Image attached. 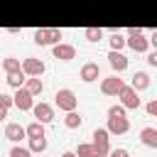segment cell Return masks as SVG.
<instances>
[{"label":"cell","instance_id":"1","mask_svg":"<svg viewBox=\"0 0 157 157\" xmlns=\"http://www.w3.org/2000/svg\"><path fill=\"white\" fill-rule=\"evenodd\" d=\"M61 37H64V32L56 29V27H39V29H34V34H32L34 44H39V47H54V44L61 42Z\"/></svg>","mask_w":157,"mask_h":157},{"label":"cell","instance_id":"2","mask_svg":"<svg viewBox=\"0 0 157 157\" xmlns=\"http://www.w3.org/2000/svg\"><path fill=\"white\" fill-rule=\"evenodd\" d=\"M125 37H128V47H130L132 52L147 54V49H150V37H147L140 27H130V29L125 32Z\"/></svg>","mask_w":157,"mask_h":157},{"label":"cell","instance_id":"3","mask_svg":"<svg viewBox=\"0 0 157 157\" xmlns=\"http://www.w3.org/2000/svg\"><path fill=\"white\" fill-rule=\"evenodd\" d=\"M54 103H56L59 110L69 113V110H76V108H78V96H76L71 88H59V91L54 93Z\"/></svg>","mask_w":157,"mask_h":157},{"label":"cell","instance_id":"4","mask_svg":"<svg viewBox=\"0 0 157 157\" xmlns=\"http://www.w3.org/2000/svg\"><path fill=\"white\" fill-rule=\"evenodd\" d=\"M123 88H125V78H120L118 74L101 78V93L103 96H118Z\"/></svg>","mask_w":157,"mask_h":157},{"label":"cell","instance_id":"5","mask_svg":"<svg viewBox=\"0 0 157 157\" xmlns=\"http://www.w3.org/2000/svg\"><path fill=\"white\" fill-rule=\"evenodd\" d=\"M15 108L17 110H22V113H27V110H32L34 108V96L22 86V88H15Z\"/></svg>","mask_w":157,"mask_h":157},{"label":"cell","instance_id":"6","mask_svg":"<svg viewBox=\"0 0 157 157\" xmlns=\"http://www.w3.org/2000/svg\"><path fill=\"white\" fill-rule=\"evenodd\" d=\"M93 140V147H96V152H110V132H108V128H96L93 130V135H91Z\"/></svg>","mask_w":157,"mask_h":157},{"label":"cell","instance_id":"7","mask_svg":"<svg viewBox=\"0 0 157 157\" xmlns=\"http://www.w3.org/2000/svg\"><path fill=\"white\" fill-rule=\"evenodd\" d=\"M108 132L110 135H125L130 130V120L128 115H108Z\"/></svg>","mask_w":157,"mask_h":157},{"label":"cell","instance_id":"8","mask_svg":"<svg viewBox=\"0 0 157 157\" xmlns=\"http://www.w3.org/2000/svg\"><path fill=\"white\" fill-rule=\"evenodd\" d=\"M52 56L59 59V61H71V59H76V47L69 44V42H59V44L52 47Z\"/></svg>","mask_w":157,"mask_h":157},{"label":"cell","instance_id":"9","mask_svg":"<svg viewBox=\"0 0 157 157\" xmlns=\"http://www.w3.org/2000/svg\"><path fill=\"white\" fill-rule=\"evenodd\" d=\"M118 101L128 108V110H135V108H140V98H137V91L130 86V83H125V88L118 93Z\"/></svg>","mask_w":157,"mask_h":157},{"label":"cell","instance_id":"10","mask_svg":"<svg viewBox=\"0 0 157 157\" xmlns=\"http://www.w3.org/2000/svg\"><path fill=\"white\" fill-rule=\"evenodd\" d=\"M22 71L27 76H42L47 71V64L42 59H37V56H27V59H22Z\"/></svg>","mask_w":157,"mask_h":157},{"label":"cell","instance_id":"11","mask_svg":"<svg viewBox=\"0 0 157 157\" xmlns=\"http://www.w3.org/2000/svg\"><path fill=\"white\" fill-rule=\"evenodd\" d=\"M108 64H110V69H113L115 74H123V71L130 66V59H128L123 52H115V49H110V52H108Z\"/></svg>","mask_w":157,"mask_h":157},{"label":"cell","instance_id":"12","mask_svg":"<svg viewBox=\"0 0 157 157\" xmlns=\"http://www.w3.org/2000/svg\"><path fill=\"white\" fill-rule=\"evenodd\" d=\"M32 115H34V120H39V123H52L54 120V108L49 105V103H44V101H39V103H34V108H32Z\"/></svg>","mask_w":157,"mask_h":157},{"label":"cell","instance_id":"13","mask_svg":"<svg viewBox=\"0 0 157 157\" xmlns=\"http://www.w3.org/2000/svg\"><path fill=\"white\" fill-rule=\"evenodd\" d=\"M78 78L86 81V83L98 81V78H101V66H98L96 61H86V64L81 66V71H78Z\"/></svg>","mask_w":157,"mask_h":157},{"label":"cell","instance_id":"14","mask_svg":"<svg viewBox=\"0 0 157 157\" xmlns=\"http://www.w3.org/2000/svg\"><path fill=\"white\" fill-rule=\"evenodd\" d=\"M5 137L10 142H20L22 137H27V128L20 125V123H7L5 125Z\"/></svg>","mask_w":157,"mask_h":157},{"label":"cell","instance_id":"15","mask_svg":"<svg viewBox=\"0 0 157 157\" xmlns=\"http://www.w3.org/2000/svg\"><path fill=\"white\" fill-rule=\"evenodd\" d=\"M130 86L140 93V91H145V88H150V74L147 71H135L132 76H130Z\"/></svg>","mask_w":157,"mask_h":157},{"label":"cell","instance_id":"16","mask_svg":"<svg viewBox=\"0 0 157 157\" xmlns=\"http://www.w3.org/2000/svg\"><path fill=\"white\" fill-rule=\"evenodd\" d=\"M140 142L145 145V147H152V150H157V128H142L140 130Z\"/></svg>","mask_w":157,"mask_h":157},{"label":"cell","instance_id":"17","mask_svg":"<svg viewBox=\"0 0 157 157\" xmlns=\"http://www.w3.org/2000/svg\"><path fill=\"white\" fill-rule=\"evenodd\" d=\"M2 71L5 74H17V71H22V61L17 56H5L2 59Z\"/></svg>","mask_w":157,"mask_h":157},{"label":"cell","instance_id":"18","mask_svg":"<svg viewBox=\"0 0 157 157\" xmlns=\"http://www.w3.org/2000/svg\"><path fill=\"white\" fill-rule=\"evenodd\" d=\"M25 88H27L32 96H39V93L44 91V83H42V78H39V76H27V81H25Z\"/></svg>","mask_w":157,"mask_h":157},{"label":"cell","instance_id":"19","mask_svg":"<svg viewBox=\"0 0 157 157\" xmlns=\"http://www.w3.org/2000/svg\"><path fill=\"white\" fill-rule=\"evenodd\" d=\"M108 44H110V49L123 52V47H128V37H125L123 32H113V34H110V39H108Z\"/></svg>","mask_w":157,"mask_h":157},{"label":"cell","instance_id":"20","mask_svg":"<svg viewBox=\"0 0 157 157\" xmlns=\"http://www.w3.org/2000/svg\"><path fill=\"white\" fill-rule=\"evenodd\" d=\"M81 123H83V118H81V113H76V110H69V113L64 115V125H66L69 130L81 128Z\"/></svg>","mask_w":157,"mask_h":157},{"label":"cell","instance_id":"21","mask_svg":"<svg viewBox=\"0 0 157 157\" xmlns=\"http://www.w3.org/2000/svg\"><path fill=\"white\" fill-rule=\"evenodd\" d=\"M27 128V137H44L47 135V128H44V123H39V120H32L29 125H25Z\"/></svg>","mask_w":157,"mask_h":157},{"label":"cell","instance_id":"22","mask_svg":"<svg viewBox=\"0 0 157 157\" xmlns=\"http://www.w3.org/2000/svg\"><path fill=\"white\" fill-rule=\"evenodd\" d=\"M5 81H7V86H10V88H22V86H25V81H27V74H25V71L7 74V78H5Z\"/></svg>","mask_w":157,"mask_h":157},{"label":"cell","instance_id":"23","mask_svg":"<svg viewBox=\"0 0 157 157\" xmlns=\"http://www.w3.org/2000/svg\"><path fill=\"white\" fill-rule=\"evenodd\" d=\"M29 150H32V155H44L47 152V135L44 137H29Z\"/></svg>","mask_w":157,"mask_h":157},{"label":"cell","instance_id":"24","mask_svg":"<svg viewBox=\"0 0 157 157\" xmlns=\"http://www.w3.org/2000/svg\"><path fill=\"white\" fill-rule=\"evenodd\" d=\"M83 37H86L88 42H101V39H103V29H101V27H86V29H83Z\"/></svg>","mask_w":157,"mask_h":157},{"label":"cell","instance_id":"25","mask_svg":"<svg viewBox=\"0 0 157 157\" xmlns=\"http://www.w3.org/2000/svg\"><path fill=\"white\" fill-rule=\"evenodd\" d=\"M93 152H96L93 142H78V147H76V157H91Z\"/></svg>","mask_w":157,"mask_h":157},{"label":"cell","instance_id":"26","mask_svg":"<svg viewBox=\"0 0 157 157\" xmlns=\"http://www.w3.org/2000/svg\"><path fill=\"white\" fill-rule=\"evenodd\" d=\"M10 157H32V150L29 147H22V145H12V150H10Z\"/></svg>","mask_w":157,"mask_h":157},{"label":"cell","instance_id":"27","mask_svg":"<svg viewBox=\"0 0 157 157\" xmlns=\"http://www.w3.org/2000/svg\"><path fill=\"white\" fill-rule=\"evenodd\" d=\"M15 105V98L10 96V93H0V108H5V110H10Z\"/></svg>","mask_w":157,"mask_h":157},{"label":"cell","instance_id":"28","mask_svg":"<svg viewBox=\"0 0 157 157\" xmlns=\"http://www.w3.org/2000/svg\"><path fill=\"white\" fill-rule=\"evenodd\" d=\"M108 157H130V152H128L125 147H115V150L108 152Z\"/></svg>","mask_w":157,"mask_h":157},{"label":"cell","instance_id":"29","mask_svg":"<svg viewBox=\"0 0 157 157\" xmlns=\"http://www.w3.org/2000/svg\"><path fill=\"white\" fill-rule=\"evenodd\" d=\"M147 64L157 69V49H152V52H147Z\"/></svg>","mask_w":157,"mask_h":157},{"label":"cell","instance_id":"30","mask_svg":"<svg viewBox=\"0 0 157 157\" xmlns=\"http://www.w3.org/2000/svg\"><path fill=\"white\" fill-rule=\"evenodd\" d=\"M145 110H147L150 115H157V98H155V101H150V103L145 105Z\"/></svg>","mask_w":157,"mask_h":157},{"label":"cell","instance_id":"31","mask_svg":"<svg viewBox=\"0 0 157 157\" xmlns=\"http://www.w3.org/2000/svg\"><path fill=\"white\" fill-rule=\"evenodd\" d=\"M150 47H152V49H157V29L150 34Z\"/></svg>","mask_w":157,"mask_h":157},{"label":"cell","instance_id":"32","mask_svg":"<svg viewBox=\"0 0 157 157\" xmlns=\"http://www.w3.org/2000/svg\"><path fill=\"white\" fill-rule=\"evenodd\" d=\"M7 34H20V27H7Z\"/></svg>","mask_w":157,"mask_h":157},{"label":"cell","instance_id":"33","mask_svg":"<svg viewBox=\"0 0 157 157\" xmlns=\"http://www.w3.org/2000/svg\"><path fill=\"white\" fill-rule=\"evenodd\" d=\"M61 157H76V152H71V150H66V152H61Z\"/></svg>","mask_w":157,"mask_h":157},{"label":"cell","instance_id":"34","mask_svg":"<svg viewBox=\"0 0 157 157\" xmlns=\"http://www.w3.org/2000/svg\"><path fill=\"white\" fill-rule=\"evenodd\" d=\"M5 118H7V110H5V108H0V120H5Z\"/></svg>","mask_w":157,"mask_h":157},{"label":"cell","instance_id":"35","mask_svg":"<svg viewBox=\"0 0 157 157\" xmlns=\"http://www.w3.org/2000/svg\"><path fill=\"white\" fill-rule=\"evenodd\" d=\"M91 157H108V155H105V152H93Z\"/></svg>","mask_w":157,"mask_h":157},{"label":"cell","instance_id":"36","mask_svg":"<svg viewBox=\"0 0 157 157\" xmlns=\"http://www.w3.org/2000/svg\"><path fill=\"white\" fill-rule=\"evenodd\" d=\"M39 157H47V155H39Z\"/></svg>","mask_w":157,"mask_h":157},{"label":"cell","instance_id":"37","mask_svg":"<svg viewBox=\"0 0 157 157\" xmlns=\"http://www.w3.org/2000/svg\"><path fill=\"white\" fill-rule=\"evenodd\" d=\"M0 152H2V147H0Z\"/></svg>","mask_w":157,"mask_h":157}]
</instances>
